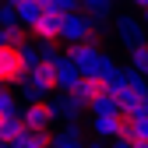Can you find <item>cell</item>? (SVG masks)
<instances>
[{
	"label": "cell",
	"mask_w": 148,
	"mask_h": 148,
	"mask_svg": "<svg viewBox=\"0 0 148 148\" xmlns=\"http://www.w3.org/2000/svg\"><path fill=\"white\" fill-rule=\"evenodd\" d=\"M145 28H148V11H145Z\"/></svg>",
	"instance_id": "cell-27"
},
{
	"label": "cell",
	"mask_w": 148,
	"mask_h": 148,
	"mask_svg": "<svg viewBox=\"0 0 148 148\" xmlns=\"http://www.w3.org/2000/svg\"><path fill=\"white\" fill-rule=\"evenodd\" d=\"M49 148H53V145H49Z\"/></svg>",
	"instance_id": "cell-28"
},
{
	"label": "cell",
	"mask_w": 148,
	"mask_h": 148,
	"mask_svg": "<svg viewBox=\"0 0 148 148\" xmlns=\"http://www.w3.org/2000/svg\"><path fill=\"white\" fill-rule=\"evenodd\" d=\"M11 25H21V18H18V7L0 4V28H11Z\"/></svg>",
	"instance_id": "cell-20"
},
{
	"label": "cell",
	"mask_w": 148,
	"mask_h": 148,
	"mask_svg": "<svg viewBox=\"0 0 148 148\" xmlns=\"http://www.w3.org/2000/svg\"><path fill=\"white\" fill-rule=\"evenodd\" d=\"M92 131H95L102 141H113V138H116V116H106V113H92Z\"/></svg>",
	"instance_id": "cell-15"
},
{
	"label": "cell",
	"mask_w": 148,
	"mask_h": 148,
	"mask_svg": "<svg viewBox=\"0 0 148 148\" xmlns=\"http://www.w3.org/2000/svg\"><path fill=\"white\" fill-rule=\"evenodd\" d=\"M21 120H25V127L28 131H46L49 134V127H53V109H49V102H28L25 109H21Z\"/></svg>",
	"instance_id": "cell-6"
},
{
	"label": "cell",
	"mask_w": 148,
	"mask_h": 148,
	"mask_svg": "<svg viewBox=\"0 0 148 148\" xmlns=\"http://www.w3.org/2000/svg\"><path fill=\"white\" fill-rule=\"evenodd\" d=\"M49 109H53V116H57V120H64V123H78L81 102L74 99V95H53V99H49Z\"/></svg>",
	"instance_id": "cell-9"
},
{
	"label": "cell",
	"mask_w": 148,
	"mask_h": 148,
	"mask_svg": "<svg viewBox=\"0 0 148 148\" xmlns=\"http://www.w3.org/2000/svg\"><path fill=\"white\" fill-rule=\"evenodd\" d=\"M131 4H138L141 11H148V0H131Z\"/></svg>",
	"instance_id": "cell-24"
},
{
	"label": "cell",
	"mask_w": 148,
	"mask_h": 148,
	"mask_svg": "<svg viewBox=\"0 0 148 148\" xmlns=\"http://www.w3.org/2000/svg\"><path fill=\"white\" fill-rule=\"evenodd\" d=\"M134 148H148V138H134Z\"/></svg>",
	"instance_id": "cell-23"
},
{
	"label": "cell",
	"mask_w": 148,
	"mask_h": 148,
	"mask_svg": "<svg viewBox=\"0 0 148 148\" xmlns=\"http://www.w3.org/2000/svg\"><path fill=\"white\" fill-rule=\"evenodd\" d=\"M81 11L99 25V21H106V18L113 14V0H81Z\"/></svg>",
	"instance_id": "cell-12"
},
{
	"label": "cell",
	"mask_w": 148,
	"mask_h": 148,
	"mask_svg": "<svg viewBox=\"0 0 148 148\" xmlns=\"http://www.w3.org/2000/svg\"><path fill=\"white\" fill-rule=\"evenodd\" d=\"M28 78V67L21 60V46L4 42L0 46V88H14Z\"/></svg>",
	"instance_id": "cell-2"
},
{
	"label": "cell",
	"mask_w": 148,
	"mask_h": 148,
	"mask_svg": "<svg viewBox=\"0 0 148 148\" xmlns=\"http://www.w3.org/2000/svg\"><path fill=\"white\" fill-rule=\"evenodd\" d=\"M113 28H116L120 46H127V49L145 46V32H148V28H145V21H138V18H131V14H116Z\"/></svg>",
	"instance_id": "cell-4"
},
{
	"label": "cell",
	"mask_w": 148,
	"mask_h": 148,
	"mask_svg": "<svg viewBox=\"0 0 148 148\" xmlns=\"http://www.w3.org/2000/svg\"><path fill=\"white\" fill-rule=\"evenodd\" d=\"M21 131H25V120L21 116H7L4 123H0V145H14L18 138H21Z\"/></svg>",
	"instance_id": "cell-16"
},
{
	"label": "cell",
	"mask_w": 148,
	"mask_h": 148,
	"mask_svg": "<svg viewBox=\"0 0 148 148\" xmlns=\"http://www.w3.org/2000/svg\"><path fill=\"white\" fill-rule=\"evenodd\" d=\"M14 145L18 148H49L53 145V134H46V131H28V127H25L21 138H18Z\"/></svg>",
	"instance_id": "cell-13"
},
{
	"label": "cell",
	"mask_w": 148,
	"mask_h": 148,
	"mask_svg": "<svg viewBox=\"0 0 148 148\" xmlns=\"http://www.w3.org/2000/svg\"><path fill=\"white\" fill-rule=\"evenodd\" d=\"M95 32H99L95 21H92L85 11H78V14H64V42H71V46L92 42V35H95Z\"/></svg>",
	"instance_id": "cell-3"
},
{
	"label": "cell",
	"mask_w": 148,
	"mask_h": 148,
	"mask_svg": "<svg viewBox=\"0 0 148 148\" xmlns=\"http://www.w3.org/2000/svg\"><path fill=\"white\" fill-rule=\"evenodd\" d=\"M131 71H138L141 78H148V42L131 49Z\"/></svg>",
	"instance_id": "cell-17"
},
{
	"label": "cell",
	"mask_w": 148,
	"mask_h": 148,
	"mask_svg": "<svg viewBox=\"0 0 148 148\" xmlns=\"http://www.w3.org/2000/svg\"><path fill=\"white\" fill-rule=\"evenodd\" d=\"M134 138H138V113L120 109L116 113V138L113 141H134Z\"/></svg>",
	"instance_id": "cell-10"
},
{
	"label": "cell",
	"mask_w": 148,
	"mask_h": 148,
	"mask_svg": "<svg viewBox=\"0 0 148 148\" xmlns=\"http://www.w3.org/2000/svg\"><path fill=\"white\" fill-rule=\"evenodd\" d=\"M81 78H85V74L74 67V60L64 53V57L57 60V92H60V95H74L78 85H81Z\"/></svg>",
	"instance_id": "cell-5"
},
{
	"label": "cell",
	"mask_w": 148,
	"mask_h": 148,
	"mask_svg": "<svg viewBox=\"0 0 148 148\" xmlns=\"http://www.w3.org/2000/svg\"><path fill=\"white\" fill-rule=\"evenodd\" d=\"M88 148H113V145H109V141H102V138H99V141H88Z\"/></svg>",
	"instance_id": "cell-21"
},
{
	"label": "cell",
	"mask_w": 148,
	"mask_h": 148,
	"mask_svg": "<svg viewBox=\"0 0 148 148\" xmlns=\"http://www.w3.org/2000/svg\"><path fill=\"white\" fill-rule=\"evenodd\" d=\"M42 14H46V7L39 4V0H25V4L18 7V18H21V25H25V28H35Z\"/></svg>",
	"instance_id": "cell-14"
},
{
	"label": "cell",
	"mask_w": 148,
	"mask_h": 148,
	"mask_svg": "<svg viewBox=\"0 0 148 148\" xmlns=\"http://www.w3.org/2000/svg\"><path fill=\"white\" fill-rule=\"evenodd\" d=\"M0 46H4V28H0Z\"/></svg>",
	"instance_id": "cell-26"
},
{
	"label": "cell",
	"mask_w": 148,
	"mask_h": 148,
	"mask_svg": "<svg viewBox=\"0 0 148 148\" xmlns=\"http://www.w3.org/2000/svg\"><path fill=\"white\" fill-rule=\"evenodd\" d=\"M67 57L74 60V67H78L85 78H109V71H113L116 64H113V57L109 53H102L95 42H81V46H71L67 49Z\"/></svg>",
	"instance_id": "cell-1"
},
{
	"label": "cell",
	"mask_w": 148,
	"mask_h": 148,
	"mask_svg": "<svg viewBox=\"0 0 148 148\" xmlns=\"http://www.w3.org/2000/svg\"><path fill=\"white\" fill-rule=\"evenodd\" d=\"M49 11H57V14H78L81 11V0H49Z\"/></svg>",
	"instance_id": "cell-19"
},
{
	"label": "cell",
	"mask_w": 148,
	"mask_h": 148,
	"mask_svg": "<svg viewBox=\"0 0 148 148\" xmlns=\"http://www.w3.org/2000/svg\"><path fill=\"white\" fill-rule=\"evenodd\" d=\"M109 95V88H106V81L102 78H81V85H78V92H74V99L81 102V109H92L99 99H106Z\"/></svg>",
	"instance_id": "cell-8"
},
{
	"label": "cell",
	"mask_w": 148,
	"mask_h": 148,
	"mask_svg": "<svg viewBox=\"0 0 148 148\" xmlns=\"http://www.w3.org/2000/svg\"><path fill=\"white\" fill-rule=\"evenodd\" d=\"M0 113L4 116H21V109H18V99L11 88H0Z\"/></svg>",
	"instance_id": "cell-18"
},
{
	"label": "cell",
	"mask_w": 148,
	"mask_h": 148,
	"mask_svg": "<svg viewBox=\"0 0 148 148\" xmlns=\"http://www.w3.org/2000/svg\"><path fill=\"white\" fill-rule=\"evenodd\" d=\"M113 148H134V141H109Z\"/></svg>",
	"instance_id": "cell-22"
},
{
	"label": "cell",
	"mask_w": 148,
	"mask_h": 148,
	"mask_svg": "<svg viewBox=\"0 0 148 148\" xmlns=\"http://www.w3.org/2000/svg\"><path fill=\"white\" fill-rule=\"evenodd\" d=\"M32 35H35L39 42H57V39H64V14L46 11V14L39 18V25L32 28Z\"/></svg>",
	"instance_id": "cell-7"
},
{
	"label": "cell",
	"mask_w": 148,
	"mask_h": 148,
	"mask_svg": "<svg viewBox=\"0 0 148 148\" xmlns=\"http://www.w3.org/2000/svg\"><path fill=\"white\" fill-rule=\"evenodd\" d=\"M4 4H11V7H21V4H25V0H4Z\"/></svg>",
	"instance_id": "cell-25"
},
{
	"label": "cell",
	"mask_w": 148,
	"mask_h": 148,
	"mask_svg": "<svg viewBox=\"0 0 148 148\" xmlns=\"http://www.w3.org/2000/svg\"><path fill=\"white\" fill-rule=\"evenodd\" d=\"M53 148H88L81 138V127L78 123H67L60 134H53Z\"/></svg>",
	"instance_id": "cell-11"
}]
</instances>
